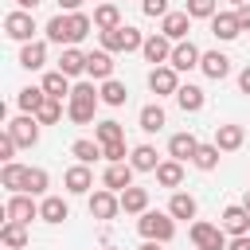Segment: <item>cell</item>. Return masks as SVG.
Masks as SVG:
<instances>
[{
	"mask_svg": "<svg viewBox=\"0 0 250 250\" xmlns=\"http://www.w3.org/2000/svg\"><path fill=\"white\" fill-rule=\"evenodd\" d=\"M98 102H102V90H98L94 82H74V90H70V98H66V117H70L74 125H90Z\"/></svg>",
	"mask_w": 250,
	"mask_h": 250,
	"instance_id": "6da1fadb",
	"label": "cell"
},
{
	"mask_svg": "<svg viewBox=\"0 0 250 250\" xmlns=\"http://www.w3.org/2000/svg\"><path fill=\"white\" fill-rule=\"evenodd\" d=\"M137 230H141V238L172 242V234H176V219H172V211H145V215L137 219Z\"/></svg>",
	"mask_w": 250,
	"mask_h": 250,
	"instance_id": "7a4b0ae2",
	"label": "cell"
},
{
	"mask_svg": "<svg viewBox=\"0 0 250 250\" xmlns=\"http://www.w3.org/2000/svg\"><path fill=\"white\" fill-rule=\"evenodd\" d=\"M145 47V35L137 31V27H129V23H121V27H113V31H102V51H141Z\"/></svg>",
	"mask_w": 250,
	"mask_h": 250,
	"instance_id": "3957f363",
	"label": "cell"
},
{
	"mask_svg": "<svg viewBox=\"0 0 250 250\" xmlns=\"http://www.w3.org/2000/svg\"><path fill=\"white\" fill-rule=\"evenodd\" d=\"M148 90L156 94V98H176V90H180V70L172 66V62H164V66H152L148 70Z\"/></svg>",
	"mask_w": 250,
	"mask_h": 250,
	"instance_id": "277c9868",
	"label": "cell"
},
{
	"mask_svg": "<svg viewBox=\"0 0 250 250\" xmlns=\"http://www.w3.org/2000/svg\"><path fill=\"white\" fill-rule=\"evenodd\" d=\"M191 242H195V250H227V230L199 219V223H191Z\"/></svg>",
	"mask_w": 250,
	"mask_h": 250,
	"instance_id": "5b68a950",
	"label": "cell"
},
{
	"mask_svg": "<svg viewBox=\"0 0 250 250\" xmlns=\"http://www.w3.org/2000/svg\"><path fill=\"white\" fill-rule=\"evenodd\" d=\"M4 31H8V39H16V43H31V35H35V20H31V12H8L4 16Z\"/></svg>",
	"mask_w": 250,
	"mask_h": 250,
	"instance_id": "8992f818",
	"label": "cell"
},
{
	"mask_svg": "<svg viewBox=\"0 0 250 250\" xmlns=\"http://www.w3.org/2000/svg\"><path fill=\"white\" fill-rule=\"evenodd\" d=\"M4 219H12V223H31V219H39V207H35V199H31L27 191H12L8 207H4Z\"/></svg>",
	"mask_w": 250,
	"mask_h": 250,
	"instance_id": "52a82bcc",
	"label": "cell"
},
{
	"mask_svg": "<svg viewBox=\"0 0 250 250\" xmlns=\"http://www.w3.org/2000/svg\"><path fill=\"white\" fill-rule=\"evenodd\" d=\"M8 133L16 137V145H20V148H31V145L39 141V117H35V113H23V117L8 121Z\"/></svg>",
	"mask_w": 250,
	"mask_h": 250,
	"instance_id": "ba28073f",
	"label": "cell"
},
{
	"mask_svg": "<svg viewBox=\"0 0 250 250\" xmlns=\"http://www.w3.org/2000/svg\"><path fill=\"white\" fill-rule=\"evenodd\" d=\"M172 47H176V43H172V39L160 31V35H148V39H145L141 55H145V62H152V66H164V62L172 59Z\"/></svg>",
	"mask_w": 250,
	"mask_h": 250,
	"instance_id": "9c48e42d",
	"label": "cell"
},
{
	"mask_svg": "<svg viewBox=\"0 0 250 250\" xmlns=\"http://www.w3.org/2000/svg\"><path fill=\"white\" fill-rule=\"evenodd\" d=\"M219 227L234 238V234H250V211L242 207V203H230L223 215H219Z\"/></svg>",
	"mask_w": 250,
	"mask_h": 250,
	"instance_id": "30bf717a",
	"label": "cell"
},
{
	"mask_svg": "<svg viewBox=\"0 0 250 250\" xmlns=\"http://www.w3.org/2000/svg\"><path fill=\"white\" fill-rule=\"evenodd\" d=\"M117 211H121V195H117V191L102 188V191L90 195V215H94V219H113Z\"/></svg>",
	"mask_w": 250,
	"mask_h": 250,
	"instance_id": "8fae6325",
	"label": "cell"
},
{
	"mask_svg": "<svg viewBox=\"0 0 250 250\" xmlns=\"http://www.w3.org/2000/svg\"><path fill=\"white\" fill-rule=\"evenodd\" d=\"M62 184H66L70 195H86V191L94 188V172H90V164H74V168H66V172H62Z\"/></svg>",
	"mask_w": 250,
	"mask_h": 250,
	"instance_id": "7c38bea8",
	"label": "cell"
},
{
	"mask_svg": "<svg viewBox=\"0 0 250 250\" xmlns=\"http://www.w3.org/2000/svg\"><path fill=\"white\" fill-rule=\"evenodd\" d=\"M199 59H203V51H199L191 39H180V43L172 47V59H168V62H172L176 70H191V66H199Z\"/></svg>",
	"mask_w": 250,
	"mask_h": 250,
	"instance_id": "4fadbf2b",
	"label": "cell"
},
{
	"mask_svg": "<svg viewBox=\"0 0 250 250\" xmlns=\"http://www.w3.org/2000/svg\"><path fill=\"white\" fill-rule=\"evenodd\" d=\"M86 74H90V82L113 78V59H109V51H90V55H86Z\"/></svg>",
	"mask_w": 250,
	"mask_h": 250,
	"instance_id": "5bb4252c",
	"label": "cell"
},
{
	"mask_svg": "<svg viewBox=\"0 0 250 250\" xmlns=\"http://www.w3.org/2000/svg\"><path fill=\"white\" fill-rule=\"evenodd\" d=\"M133 172H137V168H133V164H125V160H121V164H109V168H105V176H102V184H105L109 191H117V195H121V191L133 184Z\"/></svg>",
	"mask_w": 250,
	"mask_h": 250,
	"instance_id": "9a60e30c",
	"label": "cell"
},
{
	"mask_svg": "<svg viewBox=\"0 0 250 250\" xmlns=\"http://www.w3.org/2000/svg\"><path fill=\"white\" fill-rule=\"evenodd\" d=\"M160 31H164L172 43H180V39H188V31H191V16H188V12H168L164 23H160Z\"/></svg>",
	"mask_w": 250,
	"mask_h": 250,
	"instance_id": "2e32d148",
	"label": "cell"
},
{
	"mask_svg": "<svg viewBox=\"0 0 250 250\" xmlns=\"http://www.w3.org/2000/svg\"><path fill=\"white\" fill-rule=\"evenodd\" d=\"M211 35H215V39H238V35H242L238 16H234V12H215V16H211Z\"/></svg>",
	"mask_w": 250,
	"mask_h": 250,
	"instance_id": "e0dca14e",
	"label": "cell"
},
{
	"mask_svg": "<svg viewBox=\"0 0 250 250\" xmlns=\"http://www.w3.org/2000/svg\"><path fill=\"white\" fill-rule=\"evenodd\" d=\"M199 70L207 74V78H227L230 74V59L223 55V51H203V59H199Z\"/></svg>",
	"mask_w": 250,
	"mask_h": 250,
	"instance_id": "ac0fdd59",
	"label": "cell"
},
{
	"mask_svg": "<svg viewBox=\"0 0 250 250\" xmlns=\"http://www.w3.org/2000/svg\"><path fill=\"white\" fill-rule=\"evenodd\" d=\"M43 31H47V39H51V43H59V47H70V12H59V16H51Z\"/></svg>",
	"mask_w": 250,
	"mask_h": 250,
	"instance_id": "d6986e66",
	"label": "cell"
},
{
	"mask_svg": "<svg viewBox=\"0 0 250 250\" xmlns=\"http://www.w3.org/2000/svg\"><path fill=\"white\" fill-rule=\"evenodd\" d=\"M43 62H47V43L43 39H31V43L20 47V66L23 70H39Z\"/></svg>",
	"mask_w": 250,
	"mask_h": 250,
	"instance_id": "ffe728a7",
	"label": "cell"
},
{
	"mask_svg": "<svg viewBox=\"0 0 250 250\" xmlns=\"http://www.w3.org/2000/svg\"><path fill=\"white\" fill-rule=\"evenodd\" d=\"M195 148H199L195 133H172V141H168V156L172 160H191Z\"/></svg>",
	"mask_w": 250,
	"mask_h": 250,
	"instance_id": "44dd1931",
	"label": "cell"
},
{
	"mask_svg": "<svg viewBox=\"0 0 250 250\" xmlns=\"http://www.w3.org/2000/svg\"><path fill=\"white\" fill-rule=\"evenodd\" d=\"M242 141H246L242 125H215V145H219L223 152H234V148H242Z\"/></svg>",
	"mask_w": 250,
	"mask_h": 250,
	"instance_id": "7402d4cb",
	"label": "cell"
},
{
	"mask_svg": "<svg viewBox=\"0 0 250 250\" xmlns=\"http://www.w3.org/2000/svg\"><path fill=\"white\" fill-rule=\"evenodd\" d=\"M156 184L160 188H180L184 184V160H160L156 164Z\"/></svg>",
	"mask_w": 250,
	"mask_h": 250,
	"instance_id": "603a6c76",
	"label": "cell"
},
{
	"mask_svg": "<svg viewBox=\"0 0 250 250\" xmlns=\"http://www.w3.org/2000/svg\"><path fill=\"white\" fill-rule=\"evenodd\" d=\"M176 102H180V109H184V113H199V109H203V102H207V94H203L199 86H191V82H188V86H180V90H176Z\"/></svg>",
	"mask_w": 250,
	"mask_h": 250,
	"instance_id": "cb8c5ba5",
	"label": "cell"
},
{
	"mask_svg": "<svg viewBox=\"0 0 250 250\" xmlns=\"http://www.w3.org/2000/svg\"><path fill=\"white\" fill-rule=\"evenodd\" d=\"M121 211H129V215H145V211H148V191L129 184V188L121 191Z\"/></svg>",
	"mask_w": 250,
	"mask_h": 250,
	"instance_id": "d4e9b609",
	"label": "cell"
},
{
	"mask_svg": "<svg viewBox=\"0 0 250 250\" xmlns=\"http://www.w3.org/2000/svg\"><path fill=\"white\" fill-rule=\"evenodd\" d=\"M39 219H43V223H62V219H70V207H66V199H59V195H47V199L39 203Z\"/></svg>",
	"mask_w": 250,
	"mask_h": 250,
	"instance_id": "484cf974",
	"label": "cell"
},
{
	"mask_svg": "<svg viewBox=\"0 0 250 250\" xmlns=\"http://www.w3.org/2000/svg\"><path fill=\"white\" fill-rule=\"evenodd\" d=\"M0 242H4L8 250H23V246H27V223H12V219H8V223L0 227Z\"/></svg>",
	"mask_w": 250,
	"mask_h": 250,
	"instance_id": "4316f807",
	"label": "cell"
},
{
	"mask_svg": "<svg viewBox=\"0 0 250 250\" xmlns=\"http://www.w3.org/2000/svg\"><path fill=\"white\" fill-rule=\"evenodd\" d=\"M94 27H98V31L121 27V8H117V4H98V8H94Z\"/></svg>",
	"mask_w": 250,
	"mask_h": 250,
	"instance_id": "83f0119b",
	"label": "cell"
},
{
	"mask_svg": "<svg viewBox=\"0 0 250 250\" xmlns=\"http://www.w3.org/2000/svg\"><path fill=\"white\" fill-rule=\"evenodd\" d=\"M59 70L62 74H86V55L78 51V47H62V55H59Z\"/></svg>",
	"mask_w": 250,
	"mask_h": 250,
	"instance_id": "f1b7e54d",
	"label": "cell"
},
{
	"mask_svg": "<svg viewBox=\"0 0 250 250\" xmlns=\"http://www.w3.org/2000/svg\"><path fill=\"white\" fill-rule=\"evenodd\" d=\"M43 90H47V98H70V74H62V70H51V74H43Z\"/></svg>",
	"mask_w": 250,
	"mask_h": 250,
	"instance_id": "f546056e",
	"label": "cell"
},
{
	"mask_svg": "<svg viewBox=\"0 0 250 250\" xmlns=\"http://www.w3.org/2000/svg\"><path fill=\"white\" fill-rule=\"evenodd\" d=\"M129 164H133L137 172H156L160 160H156V148H152V145H137V148L129 152Z\"/></svg>",
	"mask_w": 250,
	"mask_h": 250,
	"instance_id": "4dcf8cb0",
	"label": "cell"
},
{
	"mask_svg": "<svg viewBox=\"0 0 250 250\" xmlns=\"http://www.w3.org/2000/svg\"><path fill=\"white\" fill-rule=\"evenodd\" d=\"M219 156H223V148H219V145H199V148H195V156H191V164H195L199 172H211V168H219Z\"/></svg>",
	"mask_w": 250,
	"mask_h": 250,
	"instance_id": "1f68e13d",
	"label": "cell"
},
{
	"mask_svg": "<svg viewBox=\"0 0 250 250\" xmlns=\"http://www.w3.org/2000/svg\"><path fill=\"white\" fill-rule=\"evenodd\" d=\"M23 176H27V168L16 164V160H8V164L0 168V184H4L8 191H23Z\"/></svg>",
	"mask_w": 250,
	"mask_h": 250,
	"instance_id": "d6a6232c",
	"label": "cell"
},
{
	"mask_svg": "<svg viewBox=\"0 0 250 250\" xmlns=\"http://www.w3.org/2000/svg\"><path fill=\"white\" fill-rule=\"evenodd\" d=\"M168 211H172V219H195V195H188V191H176L172 195V203H168Z\"/></svg>",
	"mask_w": 250,
	"mask_h": 250,
	"instance_id": "836d02e7",
	"label": "cell"
},
{
	"mask_svg": "<svg viewBox=\"0 0 250 250\" xmlns=\"http://www.w3.org/2000/svg\"><path fill=\"white\" fill-rule=\"evenodd\" d=\"M16 102H20V109H23V113H39V105L47 102V90H43V86H27V90H20V98H16Z\"/></svg>",
	"mask_w": 250,
	"mask_h": 250,
	"instance_id": "e575fe53",
	"label": "cell"
},
{
	"mask_svg": "<svg viewBox=\"0 0 250 250\" xmlns=\"http://www.w3.org/2000/svg\"><path fill=\"white\" fill-rule=\"evenodd\" d=\"M137 125H141L145 133H160V129H164V109H160L156 102H152V105H145V109H141V117H137Z\"/></svg>",
	"mask_w": 250,
	"mask_h": 250,
	"instance_id": "d590c367",
	"label": "cell"
},
{
	"mask_svg": "<svg viewBox=\"0 0 250 250\" xmlns=\"http://www.w3.org/2000/svg\"><path fill=\"white\" fill-rule=\"evenodd\" d=\"M125 98H129L125 82H117V78H105V82H102V102H105V105H125Z\"/></svg>",
	"mask_w": 250,
	"mask_h": 250,
	"instance_id": "8d00e7d4",
	"label": "cell"
},
{
	"mask_svg": "<svg viewBox=\"0 0 250 250\" xmlns=\"http://www.w3.org/2000/svg\"><path fill=\"white\" fill-rule=\"evenodd\" d=\"M94 141H98V145L125 141V129H121V121H98V129H94Z\"/></svg>",
	"mask_w": 250,
	"mask_h": 250,
	"instance_id": "74e56055",
	"label": "cell"
},
{
	"mask_svg": "<svg viewBox=\"0 0 250 250\" xmlns=\"http://www.w3.org/2000/svg\"><path fill=\"white\" fill-rule=\"evenodd\" d=\"M70 156H78V164H94V160L102 156V145L82 137V141H74V145H70Z\"/></svg>",
	"mask_w": 250,
	"mask_h": 250,
	"instance_id": "f35d334b",
	"label": "cell"
},
{
	"mask_svg": "<svg viewBox=\"0 0 250 250\" xmlns=\"http://www.w3.org/2000/svg\"><path fill=\"white\" fill-rule=\"evenodd\" d=\"M47 184H51V176H47L43 168H27V176H23V191H27V195H43Z\"/></svg>",
	"mask_w": 250,
	"mask_h": 250,
	"instance_id": "ab89813d",
	"label": "cell"
},
{
	"mask_svg": "<svg viewBox=\"0 0 250 250\" xmlns=\"http://www.w3.org/2000/svg\"><path fill=\"white\" fill-rule=\"evenodd\" d=\"M39 125H55V121H62V98H47L43 105H39Z\"/></svg>",
	"mask_w": 250,
	"mask_h": 250,
	"instance_id": "60d3db41",
	"label": "cell"
},
{
	"mask_svg": "<svg viewBox=\"0 0 250 250\" xmlns=\"http://www.w3.org/2000/svg\"><path fill=\"white\" fill-rule=\"evenodd\" d=\"M191 20H211L215 12H219V4L215 0H188V8H184Z\"/></svg>",
	"mask_w": 250,
	"mask_h": 250,
	"instance_id": "b9f144b4",
	"label": "cell"
},
{
	"mask_svg": "<svg viewBox=\"0 0 250 250\" xmlns=\"http://www.w3.org/2000/svg\"><path fill=\"white\" fill-rule=\"evenodd\" d=\"M102 156H105L109 164H121V160H125V141H113V145H102Z\"/></svg>",
	"mask_w": 250,
	"mask_h": 250,
	"instance_id": "7bdbcfd3",
	"label": "cell"
},
{
	"mask_svg": "<svg viewBox=\"0 0 250 250\" xmlns=\"http://www.w3.org/2000/svg\"><path fill=\"white\" fill-rule=\"evenodd\" d=\"M141 12L152 16V20H156V16L164 20V16H168V0H141Z\"/></svg>",
	"mask_w": 250,
	"mask_h": 250,
	"instance_id": "ee69618b",
	"label": "cell"
},
{
	"mask_svg": "<svg viewBox=\"0 0 250 250\" xmlns=\"http://www.w3.org/2000/svg\"><path fill=\"white\" fill-rule=\"evenodd\" d=\"M16 148H20V145H16V137H12V133H8V129H4V137H0V160H4V164H8V160H12V156H16Z\"/></svg>",
	"mask_w": 250,
	"mask_h": 250,
	"instance_id": "f6af8a7d",
	"label": "cell"
},
{
	"mask_svg": "<svg viewBox=\"0 0 250 250\" xmlns=\"http://www.w3.org/2000/svg\"><path fill=\"white\" fill-rule=\"evenodd\" d=\"M234 16H238V27H242V31H250V4H238V12H234Z\"/></svg>",
	"mask_w": 250,
	"mask_h": 250,
	"instance_id": "bcb514c9",
	"label": "cell"
},
{
	"mask_svg": "<svg viewBox=\"0 0 250 250\" xmlns=\"http://www.w3.org/2000/svg\"><path fill=\"white\" fill-rule=\"evenodd\" d=\"M227 250H250V234H234V238L227 242Z\"/></svg>",
	"mask_w": 250,
	"mask_h": 250,
	"instance_id": "7dc6e473",
	"label": "cell"
},
{
	"mask_svg": "<svg viewBox=\"0 0 250 250\" xmlns=\"http://www.w3.org/2000/svg\"><path fill=\"white\" fill-rule=\"evenodd\" d=\"M238 90L250 94V66H242V74H238Z\"/></svg>",
	"mask_w": 250,
	"mask_h": 250,
	"instance_id": "c3c4849f",
	"label": "cell"
},
{
	"mask_svg": "<svg viewBox=\"0 0 250 250\" xmlns=\"http://www.w3.org/2000/svg\"><path fill=\"white\" fill-rule=\"evenodd\" d=\"M59 8H62V12H78V8H82V0H59Z\"/></svg>",
	"mask_w": 250,
	"mask_h": 250,
	"instance_id": "681fc988",
	"label": "cell"
},
{
	"mask_svg": "<svg viewBox=\"0 0 250 250\" xmlns=\"http://www.w3.org/2000/svg\"><path fill=\"white\" fill-rule=\"evenodd\" d=\"M16 4H20V8H23V12H31V8H35V4H39V0H16Z\"/></svg>",
	"mask_w": 250,
	"mask_h": 250,
	"instance_id": "f907efd6",
	"label": "cell"
},
{
	"mask_svg": "<svg viewBox=\"0 0 250 250\" xmlns=\"http://www.w3.org/2000/svg\"><path fill=\"white\" fill-rule=\"evenodd\" d=\"M141 250H156V242H152V238H145V242H141Z\"/></svg>",
	"mask_w": 250,
	"mask_h": 250,
	"instance_id": "816d5d0a",
	"label": "cell"
},
{
	"mask_svg": "<svg viewBox=\"0 0 250 250\" xmlns=\"http://www.w3.org/2000/svg\"><path fill=\"white\" fill-rule=\"evenodd\" d=\"M242 207H246V211H250V188H246V195H242Z\"/></svg>",
	"mask_w": 250,
	"mask_h": 250,
	"instance_id": "f5cc1de1",
	"label": "cell"
},
{
	"mask_svg": "<svg viewBox=\"0 0 250 250\" xmlns=\"http://www.w3.org/2000/svg\"><path fill=\"white\" fill-rule=\"evenodd\" d=\"M230 4H234V8H238V4H250V0H230Z\"/></svg>",
	"mask_w": 250,
	"mask_h": 250,
	"instance_id": "db71d44e",
	"label": "cell"
},
{
	"mask_svg": "<svg viewBox=\"0 0 250 250\" xmlns=\"http://www.w3.org/2000/svg\"><path fill=\"white\" fill-rule=\"evenodd\" d=\"M102 250H117V246H102Z\"/></svg>",
	"mask_w": 250,
	"mask_h": 250,
	"instance_id": "11a10c76",
	"label": "cell"
}]
</instances>
